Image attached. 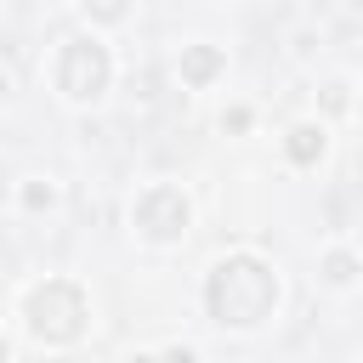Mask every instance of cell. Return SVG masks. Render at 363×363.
<instances>
[{"mask_svg":"<svg viewBox=\"0 0 363 363\" xmlns=\"http://www.w3.org/2000/svg\"><path fill=\"white\" fill-rule=\"evenodd\" d=\"M278 301V284H272V272L255 261V255H233V261H221L216 267V278H210V312L221 318V323H261L267 318V306Z\"/></svg>","mask_w":363,"mask_h":363,"instance_id":"cell-1","label":"cell"},{"mask_svg":"<svg viewBox=\"0 0 363 363\" xmlns=\"http://www.w3.org/2000/svg\"><path fill=\"white\" fill-rule=\"evenodd\" d=\"M28 312H34V335H40V340H68V335H79L85 301H79V289H68V284H45V289L28 301Z\"/></svg>","mask_w":363,"mask_h":363,"instance_id":"cell-2","label":"cell"},{"mask_svg":"<svg viewBox=\"0 0 363 363\" xmlns=\"http://www.w3.org/2000/svg\"><path fill=\"white\" fill-rule=\"evenodd\" d=\"M108 85V57L96 40H74L68 57H62V91L68 96H96Z\"/></svg>","mask_w":363,"mask_h":363,"instance_id":"cell-3","label":"cell"},{"mask_svg":"<svg viewBox=\"0 0 363 363\" xmlns=\"http://www.w3.org/2000/svg\"><path fill=\"white\" fill-rule=\"evenodd\" d=\"M136 216H142V227H147L153 238H176V233H182V221H187V204H182V193L153 187V193L136 204Z\"/></svg>","mask_w":363,"mask_h":363,"instance_id":"cell-4","label":"cell"},{"mask_svg":"<svg viewBox=\"0 0 363 363\" xmlns=\"http://www.w3.org/2000/svg\"><path fill=\"white\" fill-rule=\"evenodd\" d=\"M289 153H295V159H312V153H323V136H318L312 125H301L295 142H289Z\"/></svg>","mask_w":363,"mask_h":363,"instance_id":"cell-5","label":"cell"},{"mask_svg":"<svg viewBox=\"0 0 363 363\" xmlns=\"http://www.w3.org/2000/svg\"><path fill=\"white\" fill-rule=\"evenodd\" d=\"M216 62H221L216 51H193V57H187V74H193V79H204V74H216Z\"/></svg>","mask_w":363,"mask_h":363,"instance_id":"cell-6","label":"cell"},{"mask_svg":"<svg viewBox=\"0 0 363 363\" xmlns=\"http://www.w3.org/2000/svg\"><path fill=\"white\" fill-rule=\"evenodd\" d=\"M329 278H335V284H346V278H352V261H346V255H335V261H329Z\"/></svg>","mask_w":363,"mask_h":363,"instance_id":"cell-7","label":"cell"},{"mask_svg":"<svg viewBox=\"0 0 363 363\" xmlns=\"http://www.w3.org/2000/svg\"><path fill=\"white\" fill-rule=\"evenodd\" d=\"M85 6H96V17H119L125 11V0H85Z\"/></svg>","mask_w":363,"mask_h":363,"instance_id":"cell-8","label":"cell"},{"mask_svg":"<svg viewBox=\"0 0 363 363\" xmlns=\"http://www.w3.org/2000/svg\"><path fill=\"white\" fill-rule=\"evenodd\" d=\"M170 363H193V352H170Z\"/></svg>","mask_w":363,"mask_h":363,"instance_id":"cell-9","label":"cell"}]
</instances>
